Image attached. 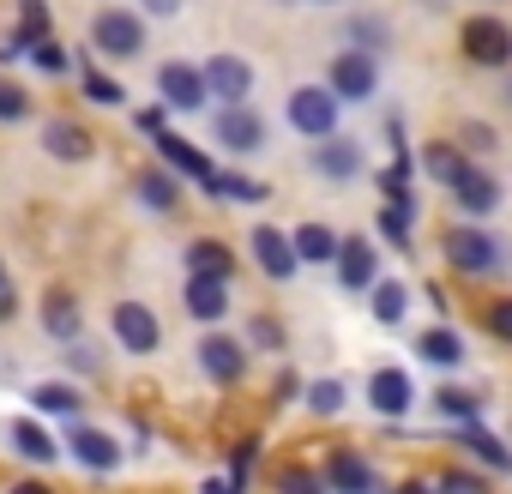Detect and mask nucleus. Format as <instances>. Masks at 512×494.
<instances>
[{"label": "nucleus", "mask_w": 512, "mask_h": 494, "mask_svg": "<svg viewBox=\"0 0 512 494\" xmlns=\"http://www.w3.org/2000/svg\"><path fill=\"white\" fill-rule=\"evenodd\" d=\"M398 494H434V488H428V482H404Z\"/></svg>", "instance_id": "50"}, {"label": "nucleus", "mask_w": 512, "mask_h": 494, "mask_svg": "<svg viewBox=\"0 0 512 494\" xmlns=\"http://www.w3.org/2000/svg\"><path fill=\"white\" fill-rule=\"evenodd\" d=\"M31 115V91L19 79H0V121H25Z\"/></svg>", "instance_id": "38"}, {"label": "nucleus", "mask_w": 512, "mask_h": 494, "mask_svg": "<svg viewBox=\"0 0 512 494\" xmlns=\"http://www.w3.org/2000/svg\"><path fill=\"white\" fill-rule=\"evenodd\" d=\"M488 332H494L500 344H512V296H500V302L488 308Z\"/></svg>", "instance_id": "43"}, {"label": "nucleus", "mask_w": 512, "mask_h": 494, "mask_svg": "<svg viewBox=\"0 0 512 494\" xmlns=\"http://www.w3.org/2000/svg\"><path fill=\"white\" fill-rule=\"evenodd\" d=\"M374 278H380V260H374V247H368L362 235H350V241L338 247V284H344L350 296H362V290H374Z\"/></svg>", "instance_id": "18"}, {"label": "nucleus", "mask_w": 512, "mask_h": 494, "mask_svg": "<svg viewBox=\"0 0 512 494\" xmlns=\"http://www.w3.org/2000/svg\"><path fill=\"white\" fill-rule=\"evenodd\" d=\"M272 494H332V488H326L320 470H284V476L272 482Z\"/></svg>", "instance_id": "36"}, {"label": "nucleus", "mask_w": 512, "mask_h": 494, "mask_svg": "<svg viewBox=\"0 0 512 494\" xmlns=\"http://www.w3.org/2000/svg\"><path fill=\"white\" fill-rule=\"evenodd\" d=\"M157 157H163V169H175L181 181H199V187H211V175H217V163H211L199 145H187L175 127H163V133H157Z\"/></svg>", "instance_id": "10"}, {"label": "nucleus", "mask_w": 512, "mask_h": 494, "mask_svg": "<svg viewBox=\"0 0 512 494\" xmlns=\"http://www.w3.org/2000/svg\"><path fill=\"white\" fill-rule=\"evenodd\" d=\"M247 332H253V350H278V344H284V326H278V320H253Z\"/></svg>", "instance_id": "44"}, {"label": "nucleus", "mask_w": 512, "mask_h": 494, "mask_svg": "<svg viewBox=\"0 0 512 494\" xmlns=\"http://www.w3.org/2000/svg\"><path fill=\"white\" fill-rule=\"evenodd\" d=\"M43 332H49L55 344H79V338H85V308H79L73 290L55 284V290L43 296Z\"/></svg>", "instance_id": "14"}, {"label": "nucleus", "mask_w": 512, "mask_h": 494, "mask_svg": "<svg viewBox=\"0 0 512 494\" xmlns=\"http://www.w3.org/2000/svg\"><path fill=\"white\" fill-rule=\"evenodd\" d=\"M500 97H506V103H512V79H506V85H500Z\"/></svg>", "instance_id": "51"}, {"label": "nucleus", "mask_w": 512, "mask_h": 494, "mask_svg": "<svg viewBox=\"0 0 512 494\" xmlns=\"http://www.w3.org/2000/svg\"><path fill=\"white\" fill-rule=\"evenodd\" d=\"M434 494H494V488H488V476H476V470H440Z\"/></svg>", "instance_id": "37"}, {"label": "nucleus", "mask_w": 512, "mask_h": 494, "mask_svg": "<svg viewBox=\"0 0 512 494\" xmlns=\"http://www.w3.org/2000/svg\"><path fill=\"white\" fill-rule=\"evenodd\" d=\"M326 85L338 91V103H368V97L380 91V67H374L368 49H344V55H332Z\"/></svg>", "instance_id": "6"}, {"label": "nucleus", "mask_w": 512, "mask_h": 494, "mask_svg": "<svg viewBox=\"0 0 512 494\" xmlns=\"http://www.w3.org/2000/svg\"><path fill=\"white\" fill-rule=\"evenodd\" d=\"M13 446H19L31 464H49V458H55V440H49V434H43L31 416H25V422H13Z\"/></svg>", "instance_id": "31"}, {"label": "nucleus", "mask_w": 512, "mask_h": 494, "mask_svg": "<svg viewBox=\"0 0 512 494\" xmlns=\"http://www.w3.org/2000/svg\"><path fill=\"white\" fill-rule=\"evenodd\" d=\"M320 7H338V0H320Z\"/></svg>", "instance_id": "52"}, {"label": "nucleus", "mask_w": 512, "mask_h": 494, "mask_svg": "<svg viewBox=\"0 0 512 494\" xmlns=\"http://www.w3.org/2000/svg\"><path fill=\"white\" fill-rule=\"evenodd\" d=\"M464 163H470V157H464V145H446V139H434V145L422 151V169H428L434 181H446V187L464 175Z\"/></svg>", "instance_id": "28"}, {"label": "nucleus", "mask_w": 512, "mask_h": 494, "mask_svg": "<svg viewBox=\"0 0 512 494\" xmlns=\"http://www.w3.org/2000/svg\"><path fill=\"white\" fill-rule=\"evenodd\" d=\"M368 404H374L386 422H398V416L416 404V386H410V374H404V368H374V374H368Z\"/></svg>", "instance_id": "16"}, {"label": "nucleus", "mask_w": 512, "mask_h": 494, "mask_svg": "<svg viewBox=\"0 0 512 494\" xmlns=\"http://www.w3.org/2000/svg\"><path fill=\"white\" fill-rule=\"evenodd\" d=\"M326 488H332V494H374L380 482H374V464H368L362 452L338 446V452L326 458Z\"/></svg>", "instance_id": "17"}, {"label": "nucleus", "mask_w": 512, "mask_h": 494, "mask_svg": "<svg viewBox=\"0 0 512 494\" xmlns=\"http://www.w3.org/2000/svg\"><path fill=\"white\" fill-rule=\"evenodd\" d=\"M458 49H464L470 67L500 73V67H512V25H506L500 13H476V19L458 25Z\"/></svg>", "instance_id": "1"}, {"label": "nucleus", "mask_w": 512, "mask_h": 494, "mask_svg": "<svg viewBox=\"0 0 512 494\" xmlns=\"http://www.w3.org/2000/svg\"><path fill=\"white\" fill-rule=\"evenodd\" d=\"M157 91H163V109H175V115H193V109H205V73L199 67H187V61H163L157 67Z\"/></svg>", "instance_id": "7"}, {"label": "nucleus", "mask_w": 512, "mask_h": 494, "mask_svg": "<svg viewBox=\"0 0 512 494\" xmlns=\"http://www.w3.org/2000/svg\"><path fill=\"white\" fill-rule=\"evenodd\" d=\"M13 314H19V290L0 278V320H13Z\"/></svg>", "instance_id": "45"}, {"label": "nucleus", "mask_w": 512, "mask_h": 494, "mask_svg": "<svg viewBox=\"0 0 512 494\" xmlns=\"http://www.w3.org/2000/svg\"><path fill=\"white\" fill-rule=\"evenodd\" d=\"M211 139H217L223 151H235V157H253V151L266 145V115L247 109V103H223L217 121H211Z\"/></svg>", "instance_id": "5"}, {"label": "nucleus", "mask_w": 512, "mask_h": 494, "mask_svg": "<svg viewBox=\"0 0 512 494\" xmlns=\"http://www.w3.org/2000/svg\"><path fill=\"white\" fill-rule=\"evenodd\" d=\"M290 127L302 133V139H332L338 133V91L332 85H296L290 91Z\"/></svg>", "instance_id": "4"}, {"label": "nucleus", "mask_w": 512, "mask_h": 494, "mask_svg": "<svg viewBox=\"0 0 512 494\" xmlns=\"http://www.w3.org/2000/svg\"><path fill=\"white\" fill-rule=\"evenodd\" d=\"M13 494H49L43 482H13Z\"/></svg>", "instance_id": "49"}, {"label": "nucleus", "mask_w": 512, "mask_h": 494, "mask_svg": "<svg viewBox=\"0 0 512 494\" xmlns=\"http://www.w3.org/2000/svg\"><path fill=\"white\" fill-rule=\"evenodd\" d=\"M145 13L151 19H169V13H181V0H145Z\"/></svg>", "instance_id": "47"}, {"label": "nucleus", "mask_w": 512, "mask_h": 494, "mask_svg": "<svg viewBox=\"0 0 512 494\" xmlns=\"http://www.w3.org/2000/svg\"><path fill=\"white\" fill-rule=\"evenodd\" d=\"M253 260H260V272L272 278V284H290L296 272H302V260H296V241L284 235V229H253Z\"/></svg>", "instance_id": "9"}, {"label": "nucleus", "mask_w": 512, "mask_h": 494, "mask_svg": "<svg viewBox=\"0 0 512 494\" xmlns=\"http://www.w3.org/2000/svg\"><path fill=\"white\" fill-rule=\"evenodd\" d=\"M308 410H314V416H338V410H344V386H338V380H314V386H308Z\"/></svg>", "instance_id": "39"}, {"label": "nucleus", "mask_w": 512, "mask_h": 494, "mask_svg": "<svg viewBox=\"0 0 512 494\" xmlns=\"http://www.w3.org/2000/svg\"><path fill=\"white\" fill-rule=\"evenodd\" d=\"M181 302H187V314H193L199 326H217V320L229 314V278H187Z\"/></svg>", "instance_id": "20"}, {"label": "nucleus", "mask_w": 512, "mask_h": 494, "mask_svg": "<svg viewBox=\"0 0 512 494\" xmlns=\"http://www.w3.org/2000/svg\"><path fill=\"white\" fill-rule=\"evenodd\" d=\"M416 356H422L428 368H458V362H464V338H458L452 326H428V332L416 338Z\"/></svg>", "instance_id": "25"}, {"label": "nucleus", "mask_w": 512, "mask_h": 494, "mask_svg": "<svg viewBox=\"0 0 512 494\" xmlns=\"http://www.w3.org/2000/svg\"><path fill=\"white\" fill-rule=\"evenodd\" d=\"M410 223H416V205H386L380 211V235L392 247H410Z\"/></svg>", "instance_id": "34"}, {"label": "nucleus", "mask_w": 512, "mask_h": 494, "mask_svg": "<svg viewBox=\"0 0 512 494\" xmlns=\"http://www.w3.org/2000/svg\"><path fill=\"white\" fill-rule=\"evenodd\" d=\"M199 368H205L217 386H235V380L247 374V350H241L235 338H223V332H205V338H199Z\"/></svg>", "instance_id": "15"}, {"label": "nucleus", "mask_w": 512, "mask_h": 494, "mask_svg": "<svg viewBox=\"0 0 512 494\" xmlns=\"http://www.w3.org/2000/svg\"><path fill=\"white\" fill-rule=\"evenodd\" d=\"M205 494H241L235 482H205Z\"/></svg>", "instance_id": "48"}, {"label": "nucleus", "mask_w": 512, "mask_h": 494, "mask_svg": "<svg viewBox=\"0 0 512 494\" xmlns=\"http://www.w3.org/2000/svg\"><path fill=\"white\" fill-rule=\"evenodd\" d=\"M133 193H139V205H151V211H175V205H181L175 169H145V175H133Z\"/></svg>", "instance_id": "26"}, {"label": "nucleus", "mask_w": 512, "mask_h": 494, "mask_svg": "<svg viewBox=\"0 0 512 494\" xmlns=\"http://www.w3.org/2000/svg\"><path fill=\"white\" fill-rule=\"evenodd\" d=\"M79 85H85V97H91V103H103V109H115V103L127 97V91H121L109 73H97L91 61H79Z\"/></svg>", "instance_id": "32"}, {"label": "nucleus", "mask_w": 512, "mask_h": 494, "mask_svg": "<svg viewBox=\"0 0 512 494\" xmlns=\"http://www.w3.org/2000/svg\"><path fill=\"white\" fill-rule=\"evenodd\" d=\"M91 49L109 55V61H133V55L145 49V19L127 13V7H103V13L91 19Z\"/></svg>", "instance_id": "3"}, {"label": "nucleus", "mask_w": 512, "mask_h": 494, "mask_svg": "<svg viewBox=\"0 0 512 494\" xmlns=\"http://www.w3.org/2000/svg\"><path fill=\"white\" fill-rule=\"evenodd\" d=\"M133 121H139V133H151V139H157V133H163V109H139V115H133Z\"/></svg>", "instance_id": "46"}, {"label": "nucleus", "mask_w": 512, "mask_h": 494, "mask_svg": "<svg viewBox=\"0 0 512 494\" xmlns=\"http://www.w3.org/2000/svg\"><path fill=\"white\" fill-rule=\"evenodd\" d=\"M205 193H211V199H235V205H260L272 187H266V181H253V175H241V169H217Z\"/></svg>", "instance_id": "27"}, {"label": "nucleus", "mask_w": 512, "mask_h": 494, "mask_svg": "<svg viewBox=\"0 0 512 494\" xmlns=\"http://www.w3.org/2000/svg\"><path fill=\"white\" fill-rule=\"evenodd\" d=\"M452 440H458L470 458H482L488 470H512V446H506V440H494L482 422H458V428H452Z\"/></svg>", "instance_id": "21"}, {"label": "nucleus", "mask_w": 512, "mask_h": 494, "mask_svg": "<svg viewBox=\"0 0 512 494\" xmlns=\"http://www.w3.org/2000/svg\"><path fill=\"white\" fill-rule=\"evenodd\" d=\"M199 73H205V91L223 103H247V91H253V67L241 55H211Z\"/></svg>", "instance_id": "12"}, {"label": "nucleus", "mask_w": 512, "mask_h": 494, "mask_svg": "<svg viewBox=\"0 0 512 494\" xmlns=\"http://www.w3.org/2000/svg\"><path fill=\"white\" fill-rule=\"evenodd\" d=\"M181 266H187V278H235V254L223 241H187Z\"/></svg>", "instance_id": "23"}, {"label": "nucleus", "mask_w": 512, "mask_h": 494, "mask_svg": "<svg viewBox=\"0 0 512 494\" xmlns=\"http://www.w3.org/2000/svg\"><path fill=\"white\" fill-rule=\"evenodd\" d=\"M67 452H73L85 470H97V476L121 470V440L103 434V428H91V422H79V416H73V428H67Z\"/></svg>", "instance_id": "8"}, {"label": "nucleus", "mask_w": 512, "mask_h": 494, "mask_svg": "<svg viewBox=\"0 0 512 494\" xmlns=\"http://www.w3.org/2000/svg\"><path fill=\"white\" fill-rule=\"evenodd\" d=\"M43 151H49V157H61V163H85V157H91V133H85L79 121H67V115H61V121H49V127H43Z\"/></svg>", "instance_id": "24"}, {"label": "nucleus", "mask_w": 512, "mask_h": 494, "mask_svg": "<svg viewBox=\"0 0 512 494\" xmlns=\"http://www.w3.org/2000/svg\"><path fill=\"white\" fill-rule=\"evenodd\" d=\"M434 404H440V416H452V422H476V410H482V404H476L470 392H458V386H440Z\"/></svg>", "instance_id": "40"}, {"label": "nucleus", "mask_w": 512, "mask_h": 494, "mask_svg": "<svg viewBox=\"0 0 512 494\" xmlns=\"http://www.w3.org/2000/svg\"><path fill=\"white\" fill-rule=\"evenodd\" d=\"M31 61H37V67H43V73H67V67H73V61H67V49H61V43H55V37H43V43H37V49H31Z\"/></svg>", "instance_id": "42"}, {"label": "nucleus", "mask_w": 512, "mask_h": 494, "mask_svg": "<svg viewBox=\"0 0 512 494\" xmlns=\"http://www.w3.org/2000/svg\"><path fill=\"white\" fill-rule=\"evenodd\" d=\"M458 145H464V157L476 151V157H488L494 145H500V133L488 127V121H464V133H458Z\"/></svg>", "instance_id": "41"}, {"label": "nucleus", "mask_w": 512, "mask_h": 494, "mask_svg": "<svg viewBox=\"0 0 512 494\" xmlns=\"http://www.w3.org/2000/svg\"><path fill=\"white\" fill-rule=\"evenodd\" d=\"M404 308H410V290H404L398 278H374V320H380V326H398Z\"/></svg>", "instance_id": "29"}, {"label": "nucleus", "mask_w": 512, "mask_h": 494, "mask_svg": "<svg viewBox=\"0 0 512 494\" xmlns=\"http://www.w3.org/2000/svg\"><path fill=\"white\" fill-rule=\"evenodd\" d=\"M290 241H296V260L302 266H338V247H344L338 229H326V223H302Z\"/></svg>", "instance_id": "22"}, {"label": "nucleus", "mask_w": 512, "mask_h": 494, "mask_svg": "<svg viewBox=\"0 0 512 494\" xmlns=\"http://www.w3.org/2000/svg\"><path fill=\"white\" fill-rule=\"evenodd\" d=\"M344 37H350L356 49H368V55H374V49H386V37H392V25H386L380 13H356V19L344 25Z\"/></svg>", "instance_id": "30"}, {"label": "nucleus", "mask_w": 512, "mask_h": 494, "mask_svg": "<svg viewBox=\"0 0 512 494\" xmlns=\"http://www.w3.org/2000/svg\"><path fill=\"white\" fill-rule=\"evenodd\" d=\"M31 404L49 410V416H79V392H73V386H37Z\"/></svg>", "instance_id": "35"}, {"label": "nucleus", "mask_w": 512, "mask_h": 494, "mask_svg": "<svg viewBox=\"0 0 512 494\" xmlns=\"http://www.w3.org/2000/svg\"><path fill=\"white\" fill-rule=\"evenodd\" d=\"M452 199L464 205V217H488V211L500 205V181H494L488 169H476V163H464V175L452 181Z\"/></svg>", "instance_id": "19"}, {"label": "nucleus", "mask_w": 512, "mask_h": 494, "mask_svg": "<svg viewBox=\"0 0 512 494\" xmlns=\"http://www.w3.org/2000/svg\"><path fill=\"white\" fill-rule=\"evenodd\" d=\"M0 278H7V272H0Z\"/></svg>", "instance_id": "53"}, {"label": "nucleus", "mask_w": 512, "mask_h": 494, "mask_svg": "<svg viewBox=\"0 0 512 494\" xmlns=\"http://www.w3.org/2000/svg\"><path fill=\"white\" fill-rule=\"evenodd\" d=\"M19 37L37 49L49 37V0H19Z\"/></svg>", "instance_id": "33"}, {"label": "nucleus", "mask_w": 512, "mask_h": 494, "mask_svg": "<svg viewBox=\"0 0 512 494\" xmlns=\"http://www.w3.org/2000/svg\"><path fill=\"white\" fill-rule=\"evenodd\" d=\"M314 175H326V181L350 187V181L362 175V145H356V139H344V133L320 139V145H314Z\"/></svg>", "instance_id": "13"}, {"label": "nucleus", "mask_w": 512, "mask_h": 494, "mask_svg": "<svg viewBox=\"0 0 512 494\" xmlns=\"http://www.w3.org/2000/svg\"><path fill=\"white\" fill-rule=\"evenodd\" d=\"M115 344H121V350H133V356H151V350L163 344L157 314H151L145 302H121V308H115Z\"/></svg>", "instance_id": "11"}, {"label": "nucleus", "mask_w": 512, "mask_h": 494, "mask_svg": "<svg viewBox=\"0 0 512 494\" xmlns=\"http://www.w3.org/2000/svg\"><path fill=\"white\" fill-rule=\"evenodd\" d=\"M446 260H452L464 278H482V272H500V266H506V247H500L494 229H482V223H458V229L446 235Z\"/></svg>", "instance_id": "2"}]
</instances>
